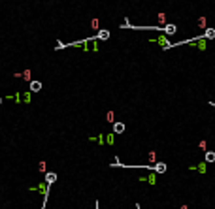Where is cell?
<instances>
[{
  "label": "cell",
  "instance_id": "cell-7",
  "mask_svg": "<svg viewBox=\"0 0 215 209\" xmlns=\"http://www.w3.org/2000/svg\"><path fill=\"white\" fill-rule=\"evenodd\" d=\"M204 38H206V40H213V38H215V28H213V27H208V28H206V34H204Z\"/></svg>",
  "mask_w": 215,
  "mask_h": 209
},
{
  "label": "cell",
  "instance_id": "cell-12",
  "mask_svg": "<svg viewBox=\"0 0 215 209\" xmlns=\"http://www.w3.org/2000/svg\"><path fill=\"white\" fill-rule=\"evenodd\" d=\"M100 21L98 19H93V21H91V28H93V30H100Z\"/></svg>",
  "mask_w": 215,
  "mask_h": 209
},
{
  "label": "cell",
  "instance_id": "cell-4",
  "mask_svg": "<svg viewBox=\"0 0 215 209\" xmlns=\"http://www.w3.org/2000/svg\"><path fill=\"white\" fill-rule=\"evenodd\" d=\"M109 36H111V32H109V30H106V28H102V30H98V32H96V40H98V41L108 40Z\"/></svg>",
  "mask_w": 215,
  "mask_h": 209
},
{
  "label": "cell",
  "instance_id": "cell-2",
  "mask_svg": "<svg viewBox=\"0 0 215 209\" xmlns=\"http://www.w3.org/2000/svg\"><path fill=\"white\" fill-rule=\"evenodd\" d=\"M43 179H45V181H43L45 185H49V186H51V185H53V183L57 181V173H55V171H45Z\"/></svg>",
  "mask_w": 215,
  "mask_h": 209
},
{
  "label": "cell",
  "instance_id": "cell-11",
  "mask_svg": "<svg viewBox=\"0 0 215 209\" xmlns=\"http://www.w3.org/2000/svg\"><path fill=\"white\" fill-rule=\"evenodd\" d=\"M206 23H208V19H206V17H200V19H198V28H208Z\"/></svg>",
  "mask_w": 215,
  "mask_h": 209
},
{
  "label": "cell",
  "instance_id": "cell-17",
  "mask_svg": "<svg viewBox=\"0 0 215 209\" xmlns=\"http://www.w3.org/2000/svg\"><path fill=\"white\" fill-rule=\"evenodd\" d=\"M106 141H108V143H113V132H111V134H108V138H106Z\"/></svg>",
  "mask_w": 215,
  "mask_h": 209
},
{
  "label": "cell",
  "instance_id": "cell-19",
  "mask_svg": "<svg viewBox=\"0 0 215 209\" xmlns=\"http://www.w3.org/2000/svg\"><path fill=\"white\" fill-rule=\"evenodd\" d=\"M155 157H157V155H155V151H153V153H149V160H151V162H155Z\"/></svg>",
  "mask_w": 215,
  "mask_h": 209
},
{
  "label": "cell",
  "instance_id": "cell-3",
  "mask_svg": "<svg viewBox=\"0 0 215 209\" xmlns=\"http://www.w3.org/2000/svg\"><path fill=\"white\" fill-rule=\"evenodd\" d=\"M162 32H164V36H172V34H176V32H177V27H176L174 23H168V25L162 28Z\"/></svg>",
  "mask_w": 215,
  "mask_h": 209
},
{
  "label": "cell",
  "instance_id": "cell-8",
  "mask_svg": "<svg viewBox=\"0 0 215 209\" xmlns=\"http://www.w3.org/2000/svg\"><path fill=\"white\" fill-rule=\"evenodd\" d=\"M140 181H147V183H151V185H155V183H157V177H155V171H153L151 175H147V177H140Z\"/></svg>",
  "mask_w": 215,
  "mask_h": 209
},
{
  "label": "cell",
  "instance_id": "cell-21",
  "mask_svg": "<svg viewBox=\"0 0 215 209\" xmlns=\"http://www.w3.org/2000/svg\"><path fill=\"white\" fill-rule=\"evenodd\" d=\"M0 104H2V98H0Z\"/></svg>",
  "mask_w": 215,
  "mask_h": 209
},
{
  "label": "cell",
  "instance_id": "cell-1",
  "mask_svg": "<svg viewBox=\"0 0 215 209\" xmlns=\"http://www.w3.org/2000/svg\"><path fill=\"white\" fill-rule=\"evenodd\" d=\"M166 170H168V164L166 162H155L153 164V171L155 173H166Z\"/></svg>",
  "mask_w": 215,
  "mask_h": 209
},
{
  "label": "cell",
  "instance_id": "cell-5",
  "mask_svg": "<svg viewBox=\"0 0 215 209\" xmlns=\"http://www.w3.org/2000/svg\"><path fill=\"white\" fill-rule=\"evenodd\" d=\"M28 89H30V92H40L42 91V81H36V79L30 81L28 83Z\"/></svg>",
  "mask_w": 215,
  "mask_h": 209
},
{
  "label": "cell",
  "instance_id": "cell-13",
  "mask_svg": "<svg viewBox=\"0 0 215 209\" xmlns=\"http://www.w3.org/2000/svg\"><path fill=\"white\" fill-rule=\"evenodd\" d=\"M23 79H27L28 83L32 81V79H30V70H25V72H23Z\"/></svg>",
  "mask_w": 215,
  "mask_h": 209
},
{
  "label": "cell",
  "instance_id": "cell-6",
  "mask_svg": "<svg viewBox=\"0 0 215 209\" xmlns=\"http://www.w3.org/2000/svg\"><path fill=\"white\" fill-rule=\"evenodd\" d=\"M124 130H127L124 123H113V134H123Z\"/></svg>",
  "mask_w": 215,
  "mask_h": 209
},
{
  "label": "cell",
  "instance_id": "cell-9",
  "mask_svg": "<svg viewBox=\"0 0 215 209\" xmlns=\"http://www.w3.org/2000/svg\"><path fill=\"white\" fill-rule=\"evenodd\" d=\"M215 162V151H206V164Z\"/></svg>",
  "mask_w": 215,
  "mask_h": 209
},
{
  "label": "cell",
  "instance_id": "cell-10",
  "mask_svg": "<svg viewBox=\"0 0 215 209\" xmlns=\"http://www.w3.org/2000/svg\"><path fill=\"white\" fill-rule=\"evenodd\" d=\"M158 23H161V25H164V27L168 25V23H166V13H164V12H161V13H158Z\"/></svg>",
  "mask_w": 215,
  "mask_h": 209
},
{
  "label": "cell",
  "instance_id": "cell-18",
  "mask_svg": "<svg viewBox=\"0 0 215 209\" xmlns=\"http://www.w3.org/2000/svg\"><path fill=\"white\" fill-rule=\"evenodd\" d=\"M198 170L204 173V171H206V162H204V164H200V166H198Z\"/></svg>",
  "mask_w": 215,
  "mask_h": 209
},
{
  "label": "cell",
  "instance_id": "cell-20",
  "mask_svg": "<svg viewBox=\"0 0 215 209\" xmlns=\"http://www.w3.org/2000/svg\"><path fill=\"white\" fill-rule=\"evenodd\" d=\"M181 209H187V205H183V207H181Z\"/></svg>",
  "mask_w": 215,
  "mask_h": 209
},
{
  "label": "cell",
  "instance_id": "cell-15",
  "mask_svg": "<svg viewBox=\"0 0 215 209\" xmlns=\"http://www.w3.org/2000/svg\"><path fill=\"white\" fill-rule=\"evenodd\" d=\"M38 170H40V171H42V173L45 175V162H43V160L40 162V166H38Z\"/></svg>",
  "mask_w": 215,
  "mask_h": 209
},
{
  "label": "cell",
  "instance_id": "cell-14",
  "mask_svg": "<svg viewBox=\"0 0 215 209\" xmlns=\"http://www.w3.org/2000/svg\"><path fill=\"white\" fill-rule=\"evenodd\" d=\"M113 117H115V115H113V111H108V115H106V121H108V123H115V121H113Z\"/></svg>",
  "mask_w": 215,
  "mask_h": 209
},
{
  "label": "cell",
  "instance_id": "cell-16",
  "mask_svg": "<svg viewBox=\"0 0 215 209\" xmlns=\"http://www.w3.org/2000/svg\"><path fill=\"white\" fill-rule=\"evenodd\" d=\"M23 96V102H30V94L28 92H25V94H21Z\"/></svg>",
  "mask_w": 215,
  "mask_h": 209
}]
</instances>
